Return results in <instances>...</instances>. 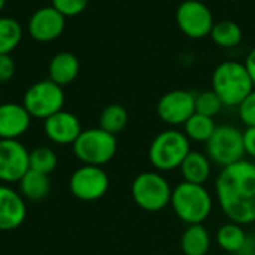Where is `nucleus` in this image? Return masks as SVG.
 I'll return each instance as SVG.
<instances>
[{
	"label": "nucleus",
	"mask_w": 255,
	"mask_h": 255,
	"mask_svg": "<svg viewBox=\"0 0 255 255\" xmlns=\"http://www.w3.org/2000/svg\"><path fill=\"white\" fill-rule=\"evenodd\" d=\"M215 196L223 214L233 223H255V163L241 160L223 167L215 179Z\"/></svg>",
	"instance_id": "1"
},
{
	"label": "nucleus",
	"mask_w": 255,
	"mask_h": 255,
	"mask_svg": "<svg viewBox=\"0 0 255 255\" xmlns=\"http://www.w3.org/2000/svg\"><path fill=\"white\" fill-rule=\"evenodd\" d=\"M254 88V82L245 63L227 60L214 69L212 90L224 106L238 108Z\"/></svg>",
	"instance_id": "2"
},
{
	"label": "nucleus",
	"mask_w": 255,
	"mask_h": 255,
	"mask_svg": "<svg viewBox=\"0 0 255 255\" xmlns=\"http://www.w3.org/2000/svg\"><path fill=\"white\" fill-rule=\"evenodd\" d=\"M170 205L175 215L187 226L203 224L212 214L214 199L205 185L182 181L172 190Z\"/></svg>",
	"instance_id": "3"
},
{
	"label": "nucleus",
	"mask_w": 255,
	"mask_h": 255,
	"mask_svg": "<svg viewBox=\"0 0 255 255\" xmlns=\"http://www.w3.org/2000/svg\"><path fill=\"white\" fill-rule=\"evenodd\" d=\"M190 139L184 131L167 128L160 131L148 148V158L157 172H172L179 169L191 151Z\"/></svg>",
	"instance_id": "4"
},
{
	"label": "nucleus",
	"mask_w": 255,
	"mask_h": 255,
	"mask_svg": "<svg viewBox=\"0 0 255 255\" xmlns=\"http://www.w3.org/2000/svg\"><path fill=\"white\" fill-rule=\"evenodd\" d=\"M117 136L100 127L82 130L73 143V154L82 164L100 166L108 164L117 154Z\"/></svg>",
	"instance_id": "5"
},
{
	"label": "nucleus",
	"mask_w": 255,
	"mask_h": 255,
	"mask_svg": "<svg viewBox=\"0 0 255 255\" xmlns=\"http://www.w3.org/2000/svg\"><path fill=\"white\" fill-rule=\"evenodd\" d=\"M172 187L160 172H142L131 182L134 203L146 212H160L170 205Z\"/></svg>",
	"instance_id": "6"
},
{
	"label": "nucleus",
	"mask_w": 255,
	"mask_h": 255,
	"mask_svg": "<svg viewBox=\"0 0 255 255\" xmlns=\"http://www.w3.org/2000/svg\"><path fill=\"white\" fill-rule=\"evenodd\" d=\"M206 155L212 164L221 169L244 160V131L232 124L217 126L214 134L206 142Z\"/></svg>",
	"instance_id": "7"
},
{
	"label": "nucleus",
	"mask_w": 255,
	"mask_h": 255,
	"mask_svg": "<svg viewBox=\"0 0 255 255\" xmlns=\"http://www.w3.org/2000/svg\"><path fill=\"white\" fill-rule=\"evenodd\" d=\"M22 106L31 118L46 120L48 117L60 112L64 106L63 87L52 82L49 78L34 82L27 88L22 97Z\"/></svg>",
	"instance_id": "8"
},
{
	"label": "nucleus",
	"mask_w": 255,
	"mask_h": 255,
	"mask_svg": "<svg viewBox=\"0 0 255 255\" xmlns=\"http://www.w3.org/2000/svg\"><path fill=\"white\" fill-rule=\"evenodd\" d=\"M179 30L191 39H203L211 34L215 24L209 6L200 0H185L176 9Z\"/></svg>",
	"instance_id": "9"
},
{
	"label": "nucleus",
	"mask_w": 255,
	"mask_h": 255,
	"mask_svg": "<svg viewBox=\"0 0 255 255\" xmlns=\"http://www.w3.org/2000/svg\"><path fill=\"white\" fill-rule=\"evenodd\" d=\"M72 194L82 202H96L106 196L109 190V176L100 166L82 164L69 181Z\"/></svg>",
	"instance_id": "10"
},
{
	"label": "nucleus",
	"mask_w": 255,
	"mask_h": 255,
	"mask_svg": "<svg viewBox=\"0 0 255 255\" xmlns=\"http://www.w3.org/2000/svg\"><path fill=\"white\" fill-rule=\"evenodd\" d=\"M196 112V94L188 90H172L157 103L158 118L170 127L184 126Z\"/></svg>",
	"instance_id": "11"
},
{
	"label": "nucleus",
	"mask_w": 255,
	"mask_h": 255,
	"mask_svg": "<svg viewBox=\"0 0 255 255\" xmlns=\"http://www.w3.org/2000/svg\"><path fill=\"white\" fill-rule=\"evenodd\" d=\"M30 151L18 139H0V182L13 184L30 170Z\"/></svg>",
	"instance_id": "12"
},
{
	"label": "nucleus",
	"mask_w": 255,
	"mask_h": 255,
	"mask_svg": "<svg viewBox=\"0 0 255 255\" xmlns=\"http://www.w3.org/2000/svg\"><path fill=\"white\" fill-rule=\"evenodd\" d=\"M66 27V16L54 6L36 9L27 22V33L36 42H52L58 39Z\"/></svg>",
	"instance_id": "13"
},
{
	"label": "nucleus",
	"mask_w": 255,
	"mask_h": 255,
	"mask_svg": "<svg viewBox=\"0 0 255 255\" xmlns=\"http://www.w3.org/2000/svg\"><path fill=\"white\" fill-rule=\"evenodd\" d=\"M43 131L46 137L57 145H73L82 133V126L75 114L61 109L45 120Z\"/></svg>",
	"instance_id": "14"
},
{
	"label": "nucleus",
	"mask_w": 255,
	"mask_h": 255,
	"mask_svg": "<svg viewBox=\"0 0 255 255\" xmlns=\"http://www.w3.org/2000/svg\"><path fill=\"white\" fill-rule=\"evenodd\" d=\"M27 217L22 196L7 185H0V232L18 229Z\"/></svg>",
	"instance_id": "15"
},
{
	"label": "nucleus",
	"mask_w": 255,
	"mask_h": 255,
	"mask_svg": "<svg viewBox=\"0 0 255 255\" xmlns=\"http://www.w3.org/2000/svg\"><path fill=\"white\" fill-rule=\"evenodd\" d=\"M31 123L22 103H0V139H18Z\"/></svg>",
	"instance_id": "16"
},
{
	"label": "nucleus",
	"mask_w": 255,
	"mask_h": 255,
	"mask_svg": "<svg viewBox=\"0 0 255 255\" xmlns=\"http://www.w3.org/2000/svg\"><path fill=\"white\" fill-rule=\"evenodd\" d=\"M49 79L60 87L72 84L79 73V60L75 54L61 51L55 54L48 66Z\"/></svg>",
	"instance_id": "17"
},
{
	"label": "nucleus",
	"mask_w": 255,
	"mask_h": 255,
	"mask_svg": "<svg viewBox=\"0 0 255 255\" xmlns=\"http://www.w3.org/2000/svg\"><path fill=\"white\" fill-rule=\"evenodd\" d=\"M179 172L185 182L205 185L212 173V161L200 151H190L179 166Z\"/></svg>",
	"instance_id": "18"
},
{
	"label": "nucleus",
	"mask_w": 255,
	"mask_h": 255,
	"mask_svg": "<svg viewBox=\"0 0 255 255\" xmlns=\"http://www.w3.org/2000/svg\"><path fill=\"white\" fill-rule=\"evenodd\" d=\"M211 245V235L203 224L187 226L181 236V250L185 255H208Z\"/></svg>",
	"instance_id": "19"
},
{
	"label": "nucleus",
	"mask_w": 255,
	"mask_h": 255,
	"mask_svg": "<svg viewBox=\"0 0 255 255\" xmlns=\"http://www.w3.org/2000/svg\"><path fill=\"white\" fill-rule=\"evenodd\" d=\"M19 194L22 196L24 200L30 202H40L43 200L51 190V182H49V175L28 170L18 182Z\"/></svg>",
	"instance_id": "20"
},
{
	"label": "nucleus",
	"mask_w": 255,
	"mask_h": 255,
	"mask_svg": "<svg viewBox=\"0 0 255 255\" xmlns=\"http://www.w3.org/2000/svg\"><path fill=\"white\" fill-rule=\"evenodd\" d=\"M247 239H248V233L245 232L244 226L233 221L223 224L215 235V241L218 247L229 254H238L247 244Z\"/></svg>",
	"instance_id": "21"
},
{
	"label": "nucleus",
	"mask_w": 255,
	"mask_h": 255,
	"mask_svg": "<svg viewBox=\"0 0 255 255\" xmlns=\"http://www.w3.org/2000/svg\"><path fill=\"white\" fill-rule=\"evenodd\" d=\"M209 36L217 46L224 49H232L241 45L244 39V31L236 21L223 19V21H215Z\"/></svg>",
	"instance_id": "22"
},
{
	"label": "nucleus",
	"mask_w": 255,
	"mask_h": 255,
	"mask_svg": "<svg viewBox=\"0 0 255 255\" xmlns=\"http://www.w3.org/2000/svg\"><path fill=\"white\" fill-rule=\"evenodd\" d=\"M217 128L215 120L202 114L194 112L188 121L184 124V133L190 139V142L206 143Z\"/></svg>",
	"instance_id": "23"
},
{
	"label": "nucleus",
	"mask_w": 255,
	"mask_h": 255,
	"mask_svg": "<svg viewBox=\"0 0 255 255\" xmlns=\"http://www.w3.org/2000/svg\"><path fill=\"white\" fill-rule=\"evenodd\" d=\"M127 123H128V112L123 105L118 103L108 105L102 111L99 118V124H100L99 127L114 136L121 133L127 127Z\"/></svg>",
	"instance_id": "24"
},
{
	"label": "nucleus",
	"mask_w": 255,
	"mask_h": 255,
	"mask_svg": "<svg viewBox=\"0 0 255 255\" xmlns=\"http://www.w3.org/2000/svg\"><path fill=\"white\" fill-rule=\"evenodd\" d=\"M22 39L21 24L10 16H0V54H10Z\"/></svg>",
	"instance_id": "25"
},
{
	"label": "nucleus",
	"mask_w": 255,
	"mask_h": 255,
	"mask_svg": "<svg viewBox=\"0 0 255 255\" xmlns=\"http://www.w3.org/2000/svg\"><path fill=\"white\" fill-rule=\"evenodd\" d=\"M28 163H30L31 170L49 175V173H52L55 170L58 158H57V154L51 148L37 146L33 151H30Z\"/></svg>",
	"instance_id": "26"
},
{
	"label": "nucleus",
	"mask_w": 255,
	"mask_h": 255,
	"mask_svg": "<svg viewBox=\"0 0 255 255\" xmlns=\"http://www.w3.org/2000/svg\"><path fill=\"white\" fill-rule=\"evenodd\" d=\"M223 102L220 100V97L215 94L214 90H206L202 91L199 94H196V112L215 118L221 109H223Z\"/></svg>",
	"instance_id": "27"
},
{
	"label": "nucleus",
	"mask_w": 255,
	"mask_h": 255,
	"mask_svg": "<svg viewBox=\"0 0 255 255\" xmlns=\"http://www.w3.org/2000/svg\"><path fill=\"white\" fill-rule=\"evenodd\" d=\"M88 4V0H52V4L61 15L67 16H76L85 10Z\"/></svg>",
	"instance_id": "28"
},
{
	"label": "nucleus",
	"mask_w": 255,
	"mask_h": 255,
	"mask_svg": "<svg viewBox=\"0 0 255 255\" xmlns=\"http://www.w3.org/2000/svg\"><path fill=\"white\" fill-rule=\"evenodd\" d=\"M238 114L247 127H255V88L238 106Z\"/></svg>",
	"instance_id": "29"
},
{
	"label": "nucleus",
	"mask_w": 255,
	"mask_h": 255,
	"mask_svg": "<svg viewBox=\"0 0 255 255\" xmlns=\"http://www.w3.org/2000/svg\"><path fill=\"white\" fill-rule=\"evenodd\" d=\"M15 75V61L10 54H0V84L9 82Z\"/></svg>",
	"instance_id": "30"
},
{
	"label": "nucleus",
	"mask_w": 255,
	"mask_h": 255,
	"mask_svg": "<svg viewBox=\"0 0 255 255\" xmlns=\"http://www.w3.org/2000/svg\"><path fill=\"white\" fill-rule=\"evenodd\" d=\"M244 148L245 155H250L255 161V127H247L244 130Z\"/></svg>",
	"instance_id": "31"
},
{
	"label": "nucleus",
	"mask_w": 255,
	"mask_h": 255,
	"mask_svg": "<svg viewBox=\"0 0 255 255\" xmlns=\"http://www.w3.org/2000/svg\"><path fill=\"white\" fill-rule=\"evenodd\" d=\"M244 63H245V66H247V69L250 72V76H251V79H253V82H254L255 85V48H253L250 51V54L247 55Z\"/></svg>",
	"instance_id": "32"
},
{
	"label": "nucleus",
	"mask_w": 255,
	"mask_h": 255,
	"mask_svg": "<svg viewBox=\"0 0 255 255\" xmlns=\"http://www.w3.org/2000/svg\"><path fill=\"white\" fill-rule=\"evenodd\" d=\"M236 255H255V236L248 235L247 244L244 245V248Z\"/></svg>",
	"instance_id": "33"
},
{
	"label": "nucleus",
	"mask_w": 255,
	"mask_h": 255,
	"mask_svg": "<svg viewBox=\"0 0 255 255\" xmlns=\"http://www.w3.org/2000/svg\"><path fill=\"white\" fill-rule=\"evenodd\" d=\"M4 6H6V0H0V13L4 9Z\"/></svg>",
	"instance_id": "34"
},
{
	"label": "nucleus",
	"mask_w": 255,
	"mask_h": 255,
	"mask_svg": "<svg viewBox=\"0 0 255 255\" xmlns=\"http://www.w3.org/2000/svg\"><path fill=\"white\" fill-rule=\"evenodd\" d=\"M230 1H241V0H230Z\"/></svg>",
	"instance_id": "35"
},
{
	"label": "nucleus",
	"mask_w": 255,
	"mask_h": 255,
	"mask_svg": "<svg viewBox=\"0 0 255 255\" xmlns=\"http://www.w3.org/2000/svg\"><path fill=\"white\" fill-rule=\"evenodd\" d=\"M254 163H255V161H254Z\"/></svg>",
	"instance_id": "36"
}]
</instances>
